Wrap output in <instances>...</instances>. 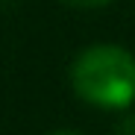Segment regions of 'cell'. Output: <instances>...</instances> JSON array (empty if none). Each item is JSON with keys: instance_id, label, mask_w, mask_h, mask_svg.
<instances>
[{"instance_id": "3957f363", "label": "cell", "mask_w": 135, "mask_h": 135, "mask_svg": "<svg viewBox=\"0 0 135 135\" xmlns=\"http://www.w3.org/2000/svg\"><path fill=\"white\" fill-rule=\"evenodd\" d=\"M71 6H79V9H100V6H109L112 0H65Z\"/></svg>"}, {"instance_id": "277c9868", "label": "cell", "mask_w": 135, "mask_h": 135, "mask_svg": "<svg viewBox=\"0 0 135 135\" xmlns=\"http://www.w3.org/2000/svg\"><path fill=\"white\" fill-rule=\"evenodd\" d=\"M50 135H79V132H71V129H62V132H50Z\"/></svg>"}, {"instance_id": "7a4b0ae2", "label": "cell", "mask_w": 135, "mask_h": 135, "mask_svg": "<svg viewBox=\"0 0 135 135\" xmlns=\"http://www.w3.org/2000/svg\"><path fill=\"white\" fill-rule=\"evenodd\" d=\"M115 135H135V115H123L115 126Z\"/></svg>"}, {"instance_id": "6da1fadb", "label": "cell", "mask_w": 135, "mask_h": 135, "mask_svg": "<svg viewBox=\"0 0 135 135\" xmlns=\"http://www.w3.org/2000/svg\"><path fill=\"white\" fill-rule=\"evenodd\" d=\"M74 91L100 109H129L135 103V56L120 44H91L71 65Z\"/></svg>"}]
</instances>
